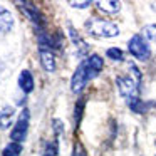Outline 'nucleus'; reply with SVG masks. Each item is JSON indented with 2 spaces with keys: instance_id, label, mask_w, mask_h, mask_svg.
<instances>
[{
  "instance_id": "obj_1",
  "label": "nucleus",
  "mask_w": 156,
  "mask_h": 156,
  "mask_svg": "<svg viewBox=\"0 0 156 156\" xmlns=\"http://www.w3.org/2000/svg\"><path fill=\"white\" fill-rule=\"evenodd\" d=\"M86 29L89 34L98 35V37H116L119 35V27L111 20H104V19H89L86 22Z\"/></svg>"
},
{
  "instance_id": "obj_2",
  "label": "nucleus",
  "mask_w": 156,
  "mask_h": 156,
  "mask_svg": "<svg viewBox=\"0 0 156 156\" xmlns=\"http://www.w3.org/2000/svg\"><path fill=\"white\" fill-rule=\"evenodd\" d=\"M29 121H30V112H29L27 108H24L17 119V122L14 124V129L10 131V139L14 143H22L25 139L27 129H29Z\"/></svg>"
},
{
  "instance_id": "obj_3",
  "label": "nucleus",
  "mask_w": 156,
  "mask_h": 156,
  "mask_svg": "<svg viewBox=\"0 0 156 156\" xmlns=\"http://www.w3.org/2000/svg\"><path fill=\"white\" fill-rule=\"evenodd\" d=\"M128 49L138 61H148L149 55H151V49L148 45V41L143 35H134L128 42Z\"/></svg>"
},
{
  "instance_id": "obj_4",
  "label": "nucleus",
  "mask_w": 156,
  "mask_h": 156,
  "mask_svg": "<svg viewBox=\"0 0 156 156\" xmlns=\"http://www.w3.org/2000/svg\"><path fill=\"white\" fill-rule=\"evenodd\" d=\"M116 86H118V89H119V94L124 99L129 101V99L136 98L138 86H136V82L133 81L131 77H128V76H118V77H116Z\"/></svg>"
},
{
  "instance_id": "obj_5",
  "label": "nucleus",
  "mask_w": 156,
  "mask_h": 156,
  "mask_svg": "<svg viewBox=\"0 0 156 156\" xmlns=\"http://www.w3.org/2000/svg\"><path fill=\"white\" fill-rule=\"evenodd\" d=\"M82 66H84L86 72H87V77L89 81L94 77H98V74L102 71V67H104V62H102V57L98 54H92L89 55L86 61H82Z\"/></svg>"
},
{
  "instance_id": "obj_6",
  "label": "nucleus",
  "mask_w": 156,
  "mask_h": 156,
  "mask_svg": "<svg viewBox=\"0 0 156 156\" xmlns=\"http://www.w3.org/2000/svg\"><path fill=\"white\" fill-rule=\"evenodd\" d=\"M89 82V77H87V72H86L84 66H82V62L77 66V69H76L74 76H72V81H71V89L72 92H76V94H79V92L82 91V89L86 87V84Z\"/></svg>"
},
{
  "instance_id": "obj_7",
  "label": "nucleus",
  "mask_w": 156,
  "mask_h": 156,
  "mask_svg": "<svg viewBox=\"0 0 156 156\" xmlns=\"http://www.w3.org/2000/svg\"><path fill=\"white\" fill-rule=\"evenodd\" d=\"M19 7H22V10H24V14L27 15L29 19H30L34 24H42V17H41V12H39V9L35 7L34 4H30V2H17Z\"/></svg>"
},
{
  "instance_id": "obj_8",
  "label": "nucleus",
  "mask_w": 156,
  "mask_h": 156,
  "mask_svg": "<svg viewBox=\"0 0 156 156\" xmlns=\"http://www.w3.org/2000/svg\"><path fill=\"white\" fill-rule=\"evenodd\" d=\"M39 54H41V62H42V66H44V69L47 72H52L55 69V61H54L52 47H41L39 49Z\"/></svg>"
},
{
  "instance_id": "obj_9",
  "label": "nucleus",
  "mask_w": 156,
  "mask_h": 156,
  "mask_svg": "<svg viewBox=\"0 0 156 156\" xmlns=\"http://www.w3.org/2000/svg\"><path fill=\"white\" fill-rule=\"evenodd\" d=\"M12 27H14V15L7 9L0 7V32L7 34V32L12 30Z\"/></svg>"
},
{
  "instance_id": "obj_10",
  "label": "nucleus",
  "mask_w": 156,
  "mask_h": 156,
  "mask_svg": "<svg viewBox=\"0 0 156 156\" xmlns=\"http://www.w3.org/2000/svg\"><path fill=\"white\" fill-rule=\"evenodd\" d=\"M19 86L20 89L25 92V94H30L34 91V77L29 71H22L20 76H19Z\"/></svg>"
},
{
  "instance_id": "obj_11",
  "label": "nucleus",
  "mask_w": 156,
  "mask_h": 156,
  "mask_svg": "<svg viewBox=\"0 0 156 156\" xmlns=\"http://www.w3.org/2000/svg\"><path fill=\"white\" fill-rule=\"evenodd\" d=\"M96 5H98L99 10H102L104 14H109V15L118 14L119 9H121V4H119V2H112V0H108V2L99 0V2H96Z\"/></svg>"
},
{
  "instance_id": "obj_12",
  "label": "nucleus",
  "mask_w": 156,
  "mask_h": 156,
  "mask_svg": "<svg viewBox=\"0 0 156 156\" xmlns=\"http://www.w3.org/2000/svg\"><path fill=\"white\" fill-rule=\"evenodd\" d=\"M14 121V109L5 108L0 111V129H9Z\"/></svg>"
},
{
  "instance_id": "obj_13",
  "label": "nucleus",
  "mask_w": 156,
  "mask_h": 156,
  "mask_svg": "<svg viewBox=\"0 0 156 156\" xmlns=\"http://www.w3.org/2000/svg\"><path fill=\"white\" fill-rule=\"evenodd\" d=\"M129 108H131V111L138 112V114H143V112H146V109H148V104L146 102H143L139 98H133L128 101Z\"/></svg>"
},
{
  "instance_id": "obj_14",
  "label": "nucleus",
  "mask_w": 156,
  "mask_h": 156,
  "mask_svg": "<svg viewBox=\"0 0 156 156\" xmlns=\"http://www.w3.org/2000/svg\"><path fill=\"white\" fill-rule=\"evenodd\" d=\"M22 151V144L20 143H14L12 141L10 144L5 146V149L2 151V156H19Z\"/></svg>"
},
{
  "instance_id": "obj_15",
  "label": "nucleus",
  "mask_w": 156,
  "mask_h": 156,
  "mask_svg": "<svg viewBox=\"0 0 156 156\" xmlns=\"http://www.w3.org/2000/svg\"><path fill=\"white\" fill-rule=\"evenodd\" d=\"M69 34H71L72 42H74V44L79 47V52H82V54H84V52H87V44H86V42L82 41L81 37H79V35H77V32H76L72 27H69Z\"/></svg>"
},
{
  "instance_id": "obj_16",
  "label": "nucleus",
  "mask_w": 156,
  "mask_h": 156,
  "mask_svg": "<svg viewBox=\"0 0 156 156\" xmlns=\"http://www.w3.org/2000/svg\"><path fill=\"white\" fill-rule=\"evenodd\" d=\"M141 35L146 39V41H156V24H149V25H144L141 30Z\"/></svg>"
},
{
  "instance_id": "obj_17",
  "label": "nucleus",
  "mask_w": 156,
  "mask_h": 156,
  "mask_svg": "<svg viewBox=\"0 0 156 156\" xmlns=\"http://www.w3.org/2000/svg\"><path fill=\"white\" fill-rule=\"evenodd\" d=\"M106 54H108V57L112 59V61H122V59H124L122 51L118 49V47H109L108 51H106Z\"/></svg>"
},
{
  "instance_id": "obj_18",
  "label": "nucleus",
  "mask_w": 156,
  "mask_h": 156,
  "mask_svg": "<svg viewBox=\"0 0 156 156\" xmlns=\"http://www.w3.org/2000/svg\"><path fill=\"white\" fill-rule=\"evenodd\" d=\"M42 156H59V146L55 141H51L47 143V146H45L44 149V154Z\"/></svg>"
},
{
  "instance_id": "obj_19",
  "label": "nucleus",
  "mask_w": 156,
  "mask_h": 156,
  "mask_svg": "<svg viewBox=\"0 0 156 156\" xmlns=\"http://www.w3.org/2000/svg\"><path fill=\"white\" fill-rule=\"evenodd\" d=\"M82 108H84V101H77V106H76V111H74V122L76 126L79 124V119H81V112H82Z\"/></svg>"
},
{
  "instance_id": "obj_20",
  "label": "nucleus",
  "mask_w": 156,
  "mask_h": 156,
  "mask_svg": "<svg viewBox=\"0 0 156 156\" xmlns=\"http://www.w3.org/2000/svg\"><path fill=\"white\" fill-rule=\"evenodd\" d=\"M72 156H87L86 154V149L81 143H76L74 144V151H72Z\"/></svg>"
},
{
  "instance_id": "obj_21",
  "label": "nucleus",
  "mask_w": 156,
  "mask_h": 156,
  "mask_svg": "<svg viewBox=\"0 0 156 156\" xmlns=\"http://www.w3.org/2000/svg\"><path fill=\"white\" fill-rule=\"evenodd\" d=\"M69 5H71V7H77V9H86V7L91 5V2H87V0H86V2H69Z\"/></svg>"
}]
</instances>
